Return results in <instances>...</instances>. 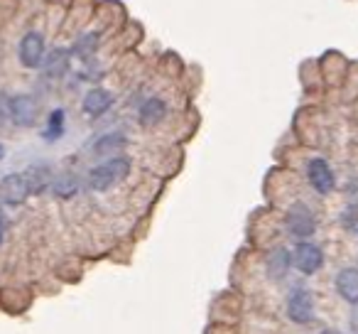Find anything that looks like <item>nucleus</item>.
<instances>
[{"label": "nucleus", "mask_w": 358, "mask_h": 334, "mask_svg": "<svg viewBox=\"0 0 358 334\" xmlns=\"http://www.w3.org/2000/svg\"><path fill=\"white\" fill-rule=\"evenodd\" d=\"M292 268V253H287L285 249H273L268 253V260H265V273H268L270 280H282L287 275V270Z\"/></svg>", "instance_id": "9"}, {"label": "nucleus", "mask_w": 358, "mask_h": 334, "mask_svg": "<svg viewBox=\"0 0 358 334\" xmlns=\"http://www.w3.org/2000/svg\"><path fill=\"white\" fill-rule=\"evenodd\" d=\"M3 234H6V219L0 214V244H3Z\"/></svg>", "instance_id": "18"}, {"label": "nucleus", "mask_w": 358, "mask_h": 334, "mask_svg": "<svg viewBox=\"0 0 358 334\" xmlns=\"http://www.w3.org/2000/svg\"><path fill=\"white\" fill-rule=\"evenodd\" d=\"M285 226H287V234L297 241H307L317 231V221H314L312 209L307 204H302V202L289 207L287 216H285Z\"/></svg>", "instance_id": "2"}, {"label": "nucleus", "mask_w": 358, "mask_h": 334, "mask_svg": "<svg viewBox=\"0 0 358 334\" xmlns=\"http://www.w3.org/2000/svg\"><path fill=\"white\" fill-rule=\"evenodd\" d=\"M287 317L297 324H309L314 317V300L312 293L304 288H297L287 298Z\"/></svg>", "instance_id": "5"}, {"label": "nucleus", "mask_w": 358, "mask_h": 334, "mask_svg": "<svg viewBox=\"0 0 358 334\" xmlns=\"http://www.w3.org/2000/svg\"><path fill=\"white\" fill-rule=\"evenodd\" d=\"M69 69V52L66 50H55L45 62V71L50 76H64Z\"/></svg>", "instance_id": "13"}, {"label": "nucleus", "mask_w": 358, "mask_h": 334, "mask_svg": "<svg viewBox=\"0 0 358 334\" xmlns=\"http://www.w3.org/2000/svg\"><path fill=\"white\" fill-rule=\"evenodd\" d=\"M3 155H6V148H3V145H0V158H3Z\"/></svg>", "instance_id": "20"}, {"label": "nucleus", "mask_w": 358, "mask_h": 334, "mask_svg": "<svg viewBox=\"0 0 358 334\" xmlns=\"http://www.w3.org/2000/svg\"><path fill=\"white\" fill-rule=\"evenodd\" d=\"M130 172V160L128 158H110L106 162L96 165L89 172V187L96 192H106L110 187H115L118 182H123Z\"/></svg>", "instance_id": "1"}, {"label": "nucleus", "mask_w": 358, "mask_h": 334, "mask_svg": "<svg viewBox=\"0 0 358 334\" xmlns=\"http://www.w3.org/2000/svg\"><path fill=\"white\" fill-rule=\"evenodd\" d=\"M37 118V104L32 96H15L10 99V120L17 125H32Z\"/></svg>", "instance_id": "8"}, {"label": "nucleus", "mask_w": 358, "mask_h": 334, "mask_svg": "<svg viewBox=\"0 0 358 334\" xmlns=\"http://www.w3.org/2000/svg\"><path fill=\"white\" fill-rule=\"evenodd\" d=\"M96 50H99V35H96V32H89V35H81L79 40H76V45L71 52H74L76 57H81V60H89Z\"/></svg>", "instance_id": "14"}, {"label": "nucleus", "mask_w": 358, "mask_h": 334, "mask_svg": "<svg viewBox=\"0 0 358 334\" xmlns=\"http://www.w3.org/2000/svg\"><path fill=\"white\" fill-rule=\"evenodd\" d=\"M32 187H30V180L27 175H8L0 185V195L8 204H22V202L30 197Z\"/></svg>", "instance_id": "7"}, {"label": "nucleus", "mask_w": 358, "mask_h": 334, "mask_svg": "<svg viewBox=\"0 0 358 334\" xmlns=\"http://www.w3.org/2000/svg\"><path fill=\"white\" fill-rule=\"evenodd\" d=\"M319 334H343V332H338V329H322Z\"/></svg>", "instance_id": "19"}, {"label": "nucleus", "mask_w": 358, "mask_h": 334, "mask_svg": "<svg viewBox=\"0 0 358 334\" xmlns=\"http://www.w3.org/2000/svg\"><path fill=\"white\" fill-rule=\"evenodd\" d=\"M164 113H167V106H164V101L150 99V101H145L143 109H140V120H143L145 125H155V123H159V120L164 118Z\"/></svg>", "instance_id": "12"}, {"label": "nucleus", "mask_w": 358, "mask_h": 334, "mask_svg": "<svg viewBox=\"0 0 358 334\" xmlns=\"http://www.w3.org/2000/svg\"><path fill=\"white\" fill-rule=\"evenodd\" d=\"M62 133H64V111L57 109V111H52L50 120H47L45 138L47 140H57V138H62Z\"/></svg>", "instance_id": "15"}, {"label": "nucleus", "mask_w": 358, "mask_h": 334, "mask_svg": "<svg viewBox=\"0 0 358 334\" xmlns=\"http://www.w3.org/2000/svg\"><path fill=\"white\" fill-rule=\"evenodd\" d=\"M307 180L312 185V190L319 192V195H329L334 190V172L327 160L322 158H314L307 162Z\"/></svg>", "instance_id": "6"}, {"label": "nucleus", "mask_w": 358, "mask_h": 334, "mask_svg": "<svg viewBox=\"0 0 358 334\" xmlns=\"http://www.w3.org/2000/svg\"><path fill=\"white\" fill-rule=\"evenodd\" d=\"M17 57L25 69H37L45 60V37L40 32H27L17 47Z\"/></svg>", "instance_id": "4"}, {"label": "nucleus", "mask_w": 358, "mask_h": 334, "mask_svg": "<svg viewBox=\"0 0 358 334\" xmlns=\"http://www.w3.org/2000/svg\"><path fill=\"white\" fill-rule=\"evenodd\" d=\"M10 120V99L6 94H0V125Z\"/></svg>", "instance_id": "17"}, {"label": "nucleus", "mask_w": 358, "mask_h": 334, "mask_svg": "<svg viewBox=\"0 0 358 334\" xmlns=\"http://www.w3.org/2000/svg\"><path fill=\"white\" fill-rule=\"evenodd\" d=\"M123 143H125V138L123 135H118V133H110V135H103V138L96 143V153L99 155H103V153H110V150H118V148H123Z\"/></svg>", "instance_id": "16"}, {"label": "nucleus", "mask_w": 358, "mask_h": 334, "mask_svg": "<svg viewBox=\"0 0 358 334\" xmlns=\"http://www.w3.org/2000/svg\"><path fill=\"white\" fill-rule=\"evenodd\" d=\"M336 293L348 305H358V268H343L336 273Z\"/></svg>", "instance_id": "11"}, {"label": "nucleus", "mask_w": 358, "mask_h": 334, "mask_svg": "<svg viewBox=\"0 0 358 334\" xmlns=\"http://www.w3.org/2000/svg\"><path fill=\"white\" fill-rule=\"evenodd\" d=\"M292 265L304 275H314L324 265V253L317 244H309V241H299L292 251Z\"/></svg>", "instance_id": "3"}, {"label": "nucleus", "mask_w": 358, "mask_h": 334, "mask_svg": "<svg viewBox=\"0 0 358 334\" xmlns=\"http://www.w3.org/2000/svg\"><path fill=\"white\" fill-rule=\"evenodd\" d=\"M110 106H113V96H110V91L101 89V86L91 89L89 94L84 96V113L91 116V118H99V116H103Z\"/></svg>", "instance_id": "10"}]
</instances>
